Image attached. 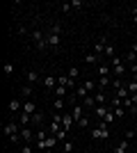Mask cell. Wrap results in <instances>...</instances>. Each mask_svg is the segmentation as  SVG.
<instances>
[{
  "label": "cell",
  "instance_id": "cell-1",
  "mask_svg": "<svg viewBox=\"0 0 137 153\" xmlns=\"http://www.w3.org/2000/svg\"><path fill=\"white\" fill-rule=\"evenodd\" d=\"M59 34H62V25H59V23L50 25L48 34H46V39H48V48H53V51H57V48H59Z\"/></svg>",
  "mask_w": 137,
  "mask_h": 153
},
{
  "label": "cell",
  "instance_id": "cell-2",
  "mask_svg": "<svg viewBox=\"0 0 137 153\" xmlns=\"http://www.w3.org/2000/svg\"><path fill=\"white\" fill-rule=\"evenodd\" d=\"M91 137H94V140H110V126L105 121H101V126L91 130Z\"/></svg>",
  "mask_w": 137,
  "mask_h": 153
},
{
  "label": "cell",
  "instance_id": "cell-3",
  "mask_svg": "<svg viewBox=\"0 0 137 153\" xmlns=\"http://www.w3.org/2000/svg\"><path fill=\"white\" fill-rule=\"evenodd\" d=\"M112 73L114 78H124L126 76V64L121 57H112Z\"/></svg>",
  "mask_w": 137,
  "mask_h": 153
},
{
  "label": "cell",
  "instance_id": "cell-4",
  "mask_svg": "<svg viewBox=\"0 0 137 153\" xmlns=\"http://www.w3.org/2000/svg\"><path fill=\"white\" fill-rule=\"evenodd\" d=\"M105 46H107V37H101L96 44H94V55L103 57V55H105Z\"/></svg>",
  "mask_w": 137,
  "mask_h": 153
},
{
  "label": "cell",
  "instance_id": "cell-5",
  "mask_svg": "<svg viewBox=\"0 0 137 153\" xmlns=\"http://www.w3.org/2000/svg\"><path fill=\"white\" fill-rule=\"evenodd\" d=\"M19 133H21V123H16V121H7L5 123V135L14 137V135H19Z\"/></svg>",
  "mask_w": 137,
  "mask_h": 153
},
{
  "label": "cell",
  "instance_id": "cell-6",
  "mask_svg": "<svg viewBox=\"0 0 137 153\" xmlns=\"http://www.w3.org/2000/svg\"><path fill=\"white\" fill-rule=\"evenodd\" d=\"M7 110H9V114L21 112V110H23V101H21V98H12V101H9V105H7Z\"/></svg>",
  "mask_w": 137,
  "mask_h": 153
},
{
  "label": "cell",
  "instance_id": "cell-7",
  "mask_svg": "<svg viewBox=\"0 0 137 153\" xmlns=\"http://www.w3.org/2000/svg\"><path fill=\"white\" fill-rule=\"evenodd\" d=\"M41 82H44V87L48 91H55V87H57V76H44Z\"/></svg>",
  "mask_w": 137,
  "mask_h": 153
},
{
  "label": "cell",
  "instance_id": "cell-8",
  "mask_svg": "<svg viewBox=\"0 0 137 153\" xmlns=\"http://www.w3.org/2000/svg\"><path fill=\"white\" fill-rule=\"evenodd\" d=\"M25 80H27V85H34V82H39V80H44V78H41L34 69H30V71H25Z\"/></svg>",
  "mask_w": 137,
  "mask_h": 153
},
{
  "label": "cell",
  "instance_id": "cell-9",
  "mask_svg": "<svg viewBox=\"0 0 137 153\" xmlns=\"http://www.w3.org/2000/svg\"><path fill=\"white\" fill-rule=\"evenodd\" d=\"M19 135H21V140L25 142V144L32 140V137H37V133H34L32 128H21V133H19Z\"/></svg>",
  "mask_w": 137,
  "mask_h": 153
},
{
  "label": "cell",
  "instance_id": "cell-10",
  "mask_svg": "<svg viewBox=\"0 0 137 153\" xmlns=\"http://www.w3.org/2000/svg\"><path fill=\"white\" fill-rule=\"evenodd\" d=\"M21 112H25V114H37V105H34V101H23V110Z\"/></svg>",
  "mask_w": 137,
  "mask_h": 153
},
{
  "label": "cell",
  "instance_id": "cell-11",
  "mask_svg": "<svg viewBox=\"0 0 137 153\" xmlns=\"http://www.w3.org/2000/svg\"><path fill=\"white\" fill-rule=\"evenodd\" d=\"M96 85H98V91H105L112 85V78L110 76H103V78H98V80H96Z\"/></svg>",
  "mask_w": 137,
  "mask_h": 153
},
{
  "label": "cell",
  "instance_id": "cell-12",
  "mask_svg": "<svg viewBox=\"0 0 137 153\" xmlns=\"http://www.w3.org/2000/svg\"><path fill=\"white\" fill-rule=\"evenodd\" d=\"M57 85H64L66 89L71 91V89H73V85H76V80H71L69 76H59V78H57Z\"/></svg>",
  "mask_w": 137,
  "mask_h": 153
},
{
  "label": "cell",
  "instance_id": "cell-13",
  "mask_svg": "<svg viewBox=\"0 0 137 153\" xmlns=\"http://www.w3.org/2000/svg\"><path fill=\"white\" fill-rule=\"evenodd\" d=\"M76 123V119H73V114H69V112H64V117H62V128L64 130H69V128Z\"/></svg>",
  "mask_w": 137,
  "mask_h": 153
},
{
  "label": "cell",
  "instance_id": "cell-14",
  "mask_svg": "<svg viewBox=\"0 0 137 153\" xmlns=\"http://www.w3.org/2000/svg\"><path fill=\"white\" fill-rule=\"evenodd\" d=\"M107 112H110V108H107V105H96V108H94V114L101 117V119H105V114H107Z\"/></svg>",
  "mask_w": 137,
  "mask_h": 153
},
{
  "label": "cell",
  "instance_id": "cell-15",
  "mask_svg": "<svg viewBox=\"0 0 137 153\" xmlns=\"http://www.w3.org/2000/svg\"><path fill=\"white\" fill-rule=\"evenodd\" d=\"M19 123H21V128H27V123H32V117L25 114V112H21L19 114Z\"/></svg>",
  "mask_w": 137,
  "mask_h": 153
},
{
  "label": "cell",
  "instance_id": "cell-16",
  "mask_svg": "<svg viewBox=\"0 0 137 153\" xmlns=\"http://www.w3.org/2000/svg\"><path fill=\"white\" fill-rule=\"evenodd\" d=\"M128 146H130V140H121L117 144V149H114V153H126V151H128Z\"/></svg>",
  "mask_w": 137,
  "mask_h": 153
},
{
  "label": "cell",
  "instance_id": "cell-17",
  "mask_svg": "<svg viewBox=\"0 0 137 153\" xmlns=\"http://www.w3.org/2000/svg\"><path fill=\"white\" fill-rule=\"evenodd\" d=\"M71 114H73V119L78 121L80 117H85V108L82 105H73V110H71Z\"/></svg>",
  "mask_w": 137,
  "mask_h": 153
},
{
  "label": "cell",
  "instance_id": "cell-18",
  "mask_svg": "<svg viewBox=\"0 0 137 153\" xmlns=\"http://www.w3.org/2000/svg\"><path fill=\"white\" fill-rule=\"evenodd\" d=\"M82 108H85V110H94V108H96V101H94V96H87L85 101H82Z\"/></svg>",
  "mask_w": 137,
  "mask_h": 153
},
{
  "label": "cell",
  "instance_id": "cell-19",
  "mask_svg": "<svg viewBox=\"0 0 137 153\" xmlns=\"http://www.w3.org/2000/svg\"><path fill=\"white\" fill-rule=\"evenodd\" d=\"M110 76V64H98V78Z\"/></svg>",
  "mask_w": 137,
  "mask_h": 153
},
{
  "label": "cell",
  "instance_id": "cell-20",
  "mask_svg": "<svg viewBox=\"0 0 137 153\" xmlns=\"http://www.w3.org/2000/svg\"><path fill=\"white\" fill-rule=\"evenodd\" d=\"M55 94H57V98H66V94H69V89H66L64 85H57V87H55Z\"/></svg>",
  "mask_w": 137,
  "mask_h": 153
},
{
  "label": "cell",
  "instance_id": "cell-21",
  "mask_svg": "<svg viewBox=\"0 0 137 153\" xmlns=\"http://www.w3.org/2000/svg\"><path fill=\"white\" fill-rule=\"evenodd\" d=\"M94 101H96V105H105V101H107V98H105V91H96V94H94Z\"/></svg>",
  "mask_w": 137,
  "mask_h": 153
},
{
  "label": "cell",
  "instance_id": "cell-22",
  "mask_svg": "<svg viewBox=\"0 0 137 153\" xmlns=\"http://www.w3.org/2000/svg\"><path fill=\"white\" fill-rule=\"evenodd\" d=\"M41 123H44V114H41V112H37V114H32V126L41 128Z\"/></svg>",
  "mask_w": 137,
  "mask_h": 153
},
{
  "label": "cell",
  "instance_id": "cell-23",
  "mask_svg": "<svg viewBox=\"0 0 137 153\" xmlns=\"http://www.w3.org/2000/svg\"><path fill=\"white\" fill-rule=\"evenodd\" d=\"M21 96H23V98H30V96H32V85H23V87H21Z\"/></svg>",
  "mask_w": 137,
  "mask_h": 153
},
{
  "label": "cell",
  "instance_id": "cell-24",
  "mask_svg": "<svg viewBox=\"0 0 137 153\" xmlns=\"http://www.w3.org/2000/svg\"><path fill=\"white\" fill-rule=\"evenodd\" d=\"M57 137H55V135H48V140H46V151H48V149H55V144H57Z\"/></svg>",
  "mask_w": 137,
  "mask_h": 153
},
{
  "label": "cell",
  "instance_id": "cell-25",
  "mask_svg": "<svg viewBox=\"0 0 137 153\" xmlns=\"http://www.w3.org/2000/svg\"><path fill=\"white\" fill-rule=\"evenodd\" d=\"M76 96H78V98H82V101H85L87 96H89V91H87V89H85V85H80L78 89H76Z\"/></svg>",
  "mask_w": 137,
  "mask_h": 153
},
{
  "label": "cell",
  "instance_id": "cell-26",
  "mask_svg": "<svg viewBox=\"0 0 137 153\" xmlns=\"http://www.w3.org/2000/svg\"><path fill=\"white\" fill-rule=\"evenodd\" d=\"M85 62H87V64H96V62H101V57H98V55H94V53H87V55H85Z\"/></svg>",
  "mask_w": 137,
  "mask_h": 153
},
{
  "label": "cell",
  "instance_id": "cell-27",
  "mask_svg": "<svg viewBox=\"0 0 137 153\" xmlns=\"http://www.w3.org/2000/svg\"><path fill=\"white\" fill-rule=\"evenodd\" d=\"M103 57H117V55H114V44H107V46H105V55H103Z\"/></svg>",
  "mask_w": 137,
  "mask_h": 153
},
{
  "label": "cell",
  "instance_id": "cell-28",
  "mask_svg": "<svg viewBox=\"0 0 137 153\" xmlns=\"http://www.w3.org/2000/svg\"><path fill=\"white\" fill-rule=\"evenodd\" d=\"M62 153H73V142H62Z\"/></svg>",
  "mask_w": 137,
  "mask_h": 153
},
{
  "label": "cell",
  "instance_id": "cell-29",
  "mask_svg": "<svg viewBox=\"0 0 137 153\" xmlns=\"http://www.w3.org/2000/svg\"><path fill=\"white\" fill-rule=\"evenodd\" d=\"M114 119H117V114H114V110H112V108H110V112H107V114H105V119H103V121H105V123H107V126H110V123H112V121H114Z\"/></svg>",
  "mask_w": 137,
  "mask_h": 153
},
{
  "label": "cell",
  "instance_id": "cell-30",
  "mask_svg": "<svg viewBox=\"0 0 137 153\" xmlns=\"http://www.w3.org/2000/svg\"><path fill=\"white\" fill-rule=\"evenodd\" d=\"M66 76L71 78V80H76V78L80 76V69H78V66H71V69H69V73H66Z\"/></svg>",
  "mask_w": 137,
  "mask_h": 153
},
{
  "label": "cell",
  "instance_id": "cell-31",
  "mask_svg": "<svg viewBox=\"0 0 137 153\" xmlns=\"http://www.w3.org/2000/svg\"><path fill=\"white\" fill-rule=\"evenodd\" d=\"M82 85H85V89H87V91H94V89H98V85L94 82V80H85Z\"/></svg>",
  "mask_w": 137,
  "mask_h": 153
},
{
  "label": "cell",
  "instance_id": "cell-32",
  "mask_svg": "<svg viewBox=\"0 0 137 153\" xmlns=\"http://www.w3.org/2000/svg\"><path fill=\"white\" fill-rule=\"evenodd\" d=\"M76 123H78L80 128H89V117H80V119H78Z\"/></svg>",
  "mask_w": 137,
  "mask_h": 153
},
{
  "label": "cell",
  "instance_id": "cell-33",
  "mask_svg": "<svg viewBox=\"0 0 137 153\" xmlns=\"http://www.w3.org/2000/svg\"><path fill=\"white\" fill-rule=\"evenodd\" d=\"M126 89H128V94H137V82H135V80H130V82L126 85Z\"/></svg>",
  "mask_w": 137,
  "mask_h": 153
},
{
  "label": "cell",
  "instance_id": "cell-34",
  "mask_svg": "<svg viewBox=\"0 0 137 153\" xmlns=\"http://www.w3.org/2000/svg\"><path fill=\"white\" fill-rule=\"evenodd\" d=\"M66 135H69V130H64V128H62V130H59V133L55 135V137H57L59 142H66Z\"/></svg>",
  "mask_w": 137,
  "mask_h": 153
},
{
  "label": "cell",
  "instance_id": "cell-35",
  "mask_svg": "<svg viewBox=\"0 0 137 153\" xmlns=\"http://www.w3.org/2000/svg\"><path fill=\"white\" fill-rule=\"evenodd\" d=\"M71 9H73V7H71V2H62V5H59V12H71Z\"/></svg>",
  "mask_w": 137,
  "mask_h": 153
},
{
  "label": "cell",
  "instance_id": "cell-36",
  "mask_svg": "<svg viewBox=\"0 0 137 153\" xmlns=\"http://www.w3.org/2000/svg\"><path fill=\"white\" fill-rule=\"evenodd\" d=\"M71 7H73V9H82L85 2H82V0H71Z\"/></svg>",
  "mask_w": 137,
  "mask_h": 153
},
{
  "label": "cell",
  "instance_id": "cell-37",
  "mask_svg": "<svg viewBox=\"0 0 137 153\" xmlns=\"http://www.w3.org/2000/svg\"><path fill=\"white\" fill-rule=\"evenodd\" d=\"M5 73H7V76H12V73H14V64L12 62H5Z\"/></svg>",
  "mask_w": 137,
  "mask_h": 153
},
{
  "label": "cell",
  "instance_id": "cell-38",
  "mask_svg": "<svg viewBox=\"0 0 137 153\" xmlns=\"http://www.w3.org/2000/svg\"><path fill=\"white\" fill-rule=\"evenodd\" d=\"M62 108H64V98H57V101H55V110L62 112Z\"/></svg>",
  "mask_w": 137,
  "mask_h": 153
},
{
  "label": "cell",
  "instance_id": "cell-39",
  "mask_svg": "<svg viewBox=\"0 0 137 153\" xmlns=\"http://www.w3.org/2000/svg\"><path fill=\"white\" fill-rule=\"evenodd\" d=\"M114 114H117V117H124L126 114V108H117V110H114Z\"/></svg>",
  "mask_w": 137,
  "mask_h": 153
},
{
  "label": "cell",
  "instance_id": "cell-40",
  "mask_svg": "<svg viewBox=\"0 0 137 153\" xmlns=\"http://www.w3.org/2000/svg\"><path fill=\"white\" fill-rule=\"evenodd\" d=\"M21 153H32V146H30V144H23V151Z\"/></svg>",
  "mask_w": 137,
  "mask_h": 153
},
{
  "label": "cell",
  "instance_id": "cell-41",
  "mask_svg": "<svg viewBox=\"0 0 137 153\" xmlns=\"http://www.w3.org/2000/svg\"><path fill=\"white\" fill-rule=\"evenodd\" d=\"M128 98H130V103H133V105H137V94H130Z\"/></svg>",
  "mask_w": 137,
  "mask_h": 153
},
{
  "label": "cell",
  "instance_id": "cell-42",
  "mask_svg": "<svg viewBox=\"0 0 137 153\" xmlns=\"http://www.w3.org/2000/svg\"><path fill=\"white\" fill-rule=\"evenodd\" d=\"M130 51H133V53L137 55V44H133V48H130Z\"/></svg>",
  "mask_w": 137,
  "mask_h": 153
},
{
  "label": "cell",
  "instance_id": "cell-43",
  "mask_svg": "<svg viewBox=\"0 0 137 153\" xmlns=\"http://www.w3.org/2000/svg\"><path fill=\"white\" fill-rule=\"evenodd\" d=\"M44 153H55V151H53V149H48V151H44Z\"/></svg>",
  "mask_w": 137,
  "mask_h": 153
}]
</instances>
